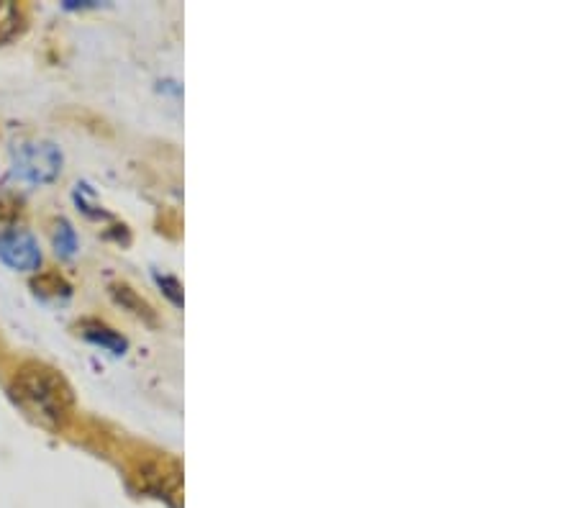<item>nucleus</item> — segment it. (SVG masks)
<instances>
[{
  "instance_id": "2",
  "label": "nucleus",
  "mask_w": 577,
  "mask_h": 508,
  "mask_svg": "<svg viewBox=\"0 0 577 508\" xmlns=\"http://www.w3.org/2000/svg\"><path fill=\"white\" fill-rule=\"evenodd\" d=\"M62 172V152L52 142H26L13 149V175L29 185L52 183Z\"/></svg>"
},
{
  "instance_id": "4",
  "label": "nucleus",
  "mask_w": 577,
  "mask_h": 508,
  "mask_svg": "<svg viewBox=\"0 0 577 508\" xmlns=\"http://www.w3.org/2000/svg\"><path fill=\"white\" fill-rule=\"evenodd\" d=\"M111 296L116 298V303L126 311L136 316V319L147 321V324H157V311L144 301L142 296H136V290H131L129 285H111Z\"/></svg>"
},
{
  "instance_id": "9",
  "label": "nucleus",
  "mask_w": 577,
  "mask_h": 508,
  "mask_svg": "<svg viewBox=\"0 0 577 508\" xmlns=\"http://www.w3.org/2000/svg\"><path fill=\"white\" fill-rule=\"evenodd\" d=\"M154 280H157L162 293H165L175 306H183V285H180V280L172 278V275H154Z\"/></svg>"
},
{
  "instance_id": "6",
  "label": "nucleus",
  "mask_w": 577,
  "mask_h": 508,
  "mask_svg": "<svg viewBox=\"0 0 577 508\" xmlns=\"http://www.w3.org/2000/svg\"><path fill=\"white\" fill-rule=\"evenodd\" d=\"M24 26V11L16 3H0V44L11 42Z\"/></svg>"
},
{
  "instance_id": "7",
  "label": "nucleus",
  "mask_w": 577,
  "mask_h": 508,
  "mask_svg": "<svg viewBox=\"0 0 577 508\" xmlns=\"http://www.w3.org/2000/svg\"><path fill=\"white\" fill-rule=\"evenodd\" d=\"M52 242H54V249H57L59 257H75L77 234H75V229H72L70 221L59 219L57 224H54Z\"/></svg>"
},
{
  "instance_id": "5",
  "label": "nucleus",
  "mask_w": 577,
  "mask_h": 508,
  "mask_svg": "<svg viewBox=\"0 0 577 508\" xmlns=\"http://www.w3.org/2000/svg\"><path fill=\"white\" fill-rule=\"evenodd\" d=\"M83 337L93 344H101L103 349H108L113 355H124L126 349H129V342H126L118 331H113L111 326L106 324H98V321H85Z\"/></svg>"
},
{
  "instance_id": "1",
  "label": "nucleus",
  "mask_w": 577,
  "mask_h": 508,
  "mask_svg": "<svg viewBox=\"0 0 577 508\" xmlns=\"http://www.w3.org/2000/svg\"><path fill=\"white\" fill-rule=\"evenodd\" d=\"M8 393L34 424L49 432L65 429L67 421L72 419V408H75L72 385L47 362H26L18 367Z\"/></svg>"
},
{
  "instance_id": "3",
  "label": "nucleus",
  "mask_w": 577,
  "mask_h": 508,
  "mask_svg": "<svg viewBox=\"0 0 577 508\" xmlns=\"http://www.w3.org/2000/svg\"><path fill=\"white\" fill-rule=\"evenodd\" d=\"M0 260L18 272H36L42 265V249L29 229L16 221H0Z\"/></svg>"
},
{
  "instance_id": "8",
  "label": "nucleus",
  "mask_w": 577,
  "mask_h": 508,
  "mask_svg": "<svg viewBox=\"0 0 577 508\" xmlns=\"http://www.w3.org/2000/svg\"><path fill=\"white\" fill-rule=\"evenodd\" d=\"M34 293L42 298H59V296H70V285L59 275H42L39 280H34Z\"/></svg>"
}]
</instances>
